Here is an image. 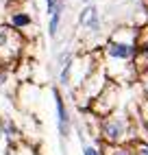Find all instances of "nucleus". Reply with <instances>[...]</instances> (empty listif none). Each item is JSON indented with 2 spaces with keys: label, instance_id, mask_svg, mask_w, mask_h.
<instances>
[{
  "label": "nucleus",
  "instance_id": "1",
  "mask_svg": "<svg viewBox=\"0 0 148 155\" xmlns=\"http://www.w3.org/2000/svg\"><path fill=\"white\" fill-rule=\"evenodd\" d=\"M137 33L135 31H129V28H120L115 33L109 44L105 46V55H107V61H109V68L118 64L120 66V77H133L135 74V57H137Z\"/></svg>",
  "mask_w": 148,
  "mask_h": 155
},
{
  "label": "nucleus",
  "instance_id": "2",
  "mask_svg": "<svg viewBox=\"0 0 148 155\" xmlns=\"http://www.w3.org/2000/svg\"><path fill=\"white\" fill-rule=\"evenodd\" d=\"M100 138L105 144H133L135 127L126 114H109L100 120Z\"/></svg>",
  "mask_w": 148,
  "mask_h": 155
},
{
  "label": "nucleus",
  "instance_id": "3",
  "mask_svg": "<svg viewBox=\"0 0 148 155\" xmlns=\"http://www.w3.org/2000/svg\"><path fill=\"white\" fill-rule=\"evenodd\" d=\"M22 39L13 26H0V64H7L18 57Z\"/></svg>",
  "mask_w": 148,
  "mask_h": 155
},
{
  "label": "nucleus",
  "instance_id": "4",
  "mask_svg": "<svg viewBox=\"0 0 148 155\" xmlns=\"http://www.w3.org/2000/svg\"><path fill=\"white\" fill-rule=\"evenodd\" d=\"M55 103H57V116H59V133L61 136H68V111H66V105H63V98L61 94L55 90Z\"/></svg>",
  "mask_w": 148,
  "mask_h": 155
},
{
  "label": "nucleus",
  "instance_id": "5",
  "mask_svg": "<svg viewBox=\"0 0 148 155\" xmlns=\"http://www.w3.org/2000/svg\"><path fill=\"white\" fill-rule=\"evenodd\" d=\"M81 24L89 26L92 31L98 28V11H96V7H85L81 11Z\"/></svg>",
  "mask_w": 148,
  "mask_h": 155
},
{
  "label": "nucleus",
  "instance_id": "6",
  "mask_svg": "<svg viewBox=\"0 0 148 155\" xmlns=\"http://www.w3.org/2000/svg\"><path fill=\"white\" fill-rule=\"evenodd\" d=\"M102 155H135L133 144H105Z\"/></svg>",
  "mask_w": 148,
  "mask_h": 155
},
{
  "label": "nucleus",
  "instance_id": "7",
  "mask_svg": "<svg viewBox=\"0 0 148 155\" xmlns=\"http://www.w3.org/2000/svg\"><path fill=\"white\" fill-rule=\"evenodd\" d=\"M28 24H31V18L26 13H15L11 18V26L13 28H22V26H28Z\"/></svg>",
  "mask_w": 148,
  "mask_h": 155
},
{
  "label": "nucleus",
  "instance_id": "8",
  "mask_svg": "<svg viewBox=\"0 0 148 155\" xmlns=\"http://www.w3.org/2000/svg\"><path fill=\"white\" fill-rule=\"evenodd\" d=\"M133 149H135V155H148V142L135 140V142H133Z\"/></svg>",
  "mask_w": 148,
  "mask_h": 155
},
{
  "label": "nucleus",
  "instance_id": "9",
  "mask_svg": "<svg viewBox=\"0 0 148 155\" xmlns=\"http://www.w3.org/2000/svg\"><path fill=\"white\" fill-rule=\"evenodd\" d=\"M140 116H142V122H144V127L148 131V98L142 101V105H140Z\"/></svg>",
  "mask_w": 148,
  "mask_h": 155
},
{
  "label": "nucleus",
  "instance_id": "10",
  "mask_svg": "<svg viewBox=\"0 0 148 155\" xmlns=\"http://www.w3.org/2000/svg\"><path fill=\"white\" fill-rule=\"evenodd\" d=\"M46 2H48V13H50V15L61 13V5H63V0H46Z\"/></svg>",
  "mask_w": 148,
  "mask_h": 155
},
{
  "label": "nucleus",
  "instance_id": "11",
  "mask_svg": "<svg viewBox=\"0 0 148 155\" xmlns=\"http://www.w3.org/2000/svg\"><path fill=\"white\" fill-rule=\"evenodd\" d=\"M59 20H61V13H55V15H52V20H50V28H48L50 37H55V35H57V28H59Z\"/></svg>",
  "mask_w": 148,
  "mask_h": 155
},
{
  "label": "nucleus",
  "instance_id": "12",
  "mask_svg": "<svg viewBox=\"0 0 148 155\" xmlns=\"http://www.w3.org/2000/svg\"><path fill=\"white\" fill-rule=\"evenodd\" d=\"M7 81H9V74L5 72V68H0V87H5Z\"/></svg>",
  "mask_w": 148,
  "mask_h": 155
},
{
  "label": "nucleus",
  "instance_id": "13",
  "mask_svg": "<svg viewBox=\"0 0 148 155\" xmlns=\"http://www.w3.org/2000/svg\"><path fill=\"white\" fill-rule=\"evenodd\" d=\"M83 151H85V155H102V153H100L98 149H94V147H85Z\"/></svg>",
  "mask_w": 148,
  "mask_h": 155
},
{
  "label": "nucleus",
  "instance_id": "14",
  "mask_svg": "<svg viewBox=\"0 0 148 155\" xmlns=\"http://www.w3.org/2000/svg\"><path fill=\"white\" fill-rule=\"evenodd\" d=\"M144 94L148 98V72H144Z\"/></svg>",
  "mask_w": 148,
  "mask_h": 155
}]
</instances>
